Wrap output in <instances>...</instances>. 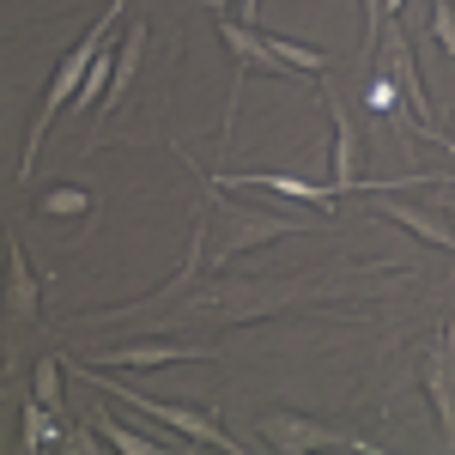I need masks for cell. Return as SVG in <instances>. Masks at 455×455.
I'll use <instances>...</instances> for the list:
<instances>
[{"label":"cell","instance_id":"e0dca14e","mask_svg":"<svg viewBox=\"0 0 455 455\" xmlns=\"http://www.w3.org/2000/svg\"><path fill=\"white\" fill-rule=\"evenodd\" d=\"M364 109H377V116H395V109H401V92H395V68H388L383 49H377V68H371V85H364Z\"/></svg>","mask_w":455,"mask_h":455},{"label":"cell","instance_id":"2e32d148","mask_svg":"<svg viewBox=\"0 0 455 455\" xmlns=\"http://www.w3.org/2000/svg\"><path fill=\"white\" fill-rule=\"evenodd\" d=\"M92 207H98V201H92L85 188H68V182H61L55 195H43V201H36L43 219H79V225H92Z\"/></svg>","mask_w":455,"mask_h":455},{"label":"cell","instance_id":"5b68a950","mask_svg":"<svg viewBox=\"0 0 455 455\" xmlns=\"http://www.w3.org/2000/svg\"><path fill=\"white\" fill-rule=\"evenodd\" d=\"M255 443H267V450L280 455H310V450H347V455H383L377 437H352L340 425H322V419H304V413H255Z\"/></svg>","mask_w":455,"mask_h":455},{"label":"cell","instance_id":"ba28073f","mask_svg":"<svg viewBox=\"0 0 455 455\" xmlns=\"http://www.w3.org/2000/svg\"><path fill=\"white\" fill-rule=\"evenodd\" d=\"M371 212L388 219V225H401V231H413L419 243L455 255V219L443 207H431V201H401L395 188H377V195H371Z\"/></svg>","mask_w":455,"mask_h":455},{"label":"cell","instance_id":"6da1fadb","mask_svg":"<svg viewBox=\"0 0 455 455\" xmlns=\"http://www.w3.org/2000/svg\"><path fill=\"white\" fill-rule=\"evenodd\" d=\"M395 267H322V274H280V280H225V274H201L188 291H176L171 304H122V310H98L85 322L104 328H158V334H182V328H243V322H267V315H291L322 298H347L358 285L388 280Z\"/></svg>","mask_w":455,"mask_h":455},{"label":"cell","instance_id":"8992f818","mask_svg":"<svg viewBox=\"0 0 455 455\" xmlns=\"http://www.w3.org/2000/svg\"><path fill=\"white\" fill-rule=\"evenodd\" d=\"M419 388H425V401H431V419H437L443 450H455V322H443L437 340L419 352Z\"/></svg>","mask_w":455,"mask_h":455},{"label":"cell","instance_id":"7a4b0ae2","mask_svg":"<svg viewBox=\"0 0 455 455\" xmlns=\"http://www.w3.org/2000/svg\"><path fill=\"white\" fill-rule=\"evenodd\" d=\"M176 158L188 164V176L207 188V212H212V243H207V274H225L237 255H249L255 243H280V237H298L304 231V219H291V212H261V207H243V201H231V195H219V182H212L182 146H176Z\"/></svg>","mask_w":455,"mask_h":455},{"label":"cell","instance_id":"8fae6325","mask_svg":"<svg viewBox=\"0 0 455 455\" xmlns=\"http://www.w3.org/2000/svg\"><path fill=\"white\" fill-rule=\"evenodd\" d=\"M92 425H98V437H104L109 450H122V455H164V450L188 455V450H201V443H188V437H182V443H164V437H140L134 425H122V419H116V413H109L104 401L92 407Z\"/></svg>","mask_w":455,"mask_h":455},{"label":"cell","instance_id":"9a60e30c","mask_svg":"<svg viewBox=\"0 0 455 455\" xmlns=\"http://www.w3.org/2000/svg\"><path fill=\"white\" fill-rule=\"evenodd\" d=\"M61 371H68V358H36V371H31V395L43 401V407H55L61 419H68V388H61Z\"/></svg>","mask_w":455,"mask_h":455},{"label":"cell","instance_id":"ffe728a7","mask_svg":"<svg viewBox=\"0 0 455 455\" xmlns=\"http://www.w3.org/2000/svg\"><path fill=\"white\" fill-rule=\"evenodd\" d=\"M388 6V19H401V12H407V0H383Z\"/></svg>","mask_w":455,"mask_h":455},{"label":"cell","instance_id":"3957f363","mask_svg":"<svg viewBox=\"0 0 455 455\" xmlns=\"http://www.w3.org/2000/svg\"><path fill=\"white\" fill-rule=\"evenodd\" d=\"M116 19H122V0H109L104 12H98V25L73 43L68 55H61V68H55V79H49V92H43V104H36L31 116V128H25V152H19V182L31 176L36 164V152H43V140H49V128L61 122L73 109V98H79V85H85V73H92V61L109 49V36H116Z\"/></svg>","mask_w":455,"mask_h":455},{"label":"cell","instance_id":"30bf717a","mask_svg":"<svg viewBox=\"0 0 455 455\" xmlns=\"http://www.w3.org/2000/svg\"><path fill=\"white\" fill-rule=\"evenodd\" d=\"M219 188H274V195H285V201H310L315 212H334V188H315V182H304V176L291 171H207Z\"/></svg>","mask_w":455,"mask_h":455},{"label":"cell","instance_id":"ac0fdd59","mask_svg":"<svg viewBox=\"0 0 455 455\" xmlns=\"http://www.w3.org/2000/svg\"><path fill=\"white\" fill-rule=\"evenodd\" d=\"M431 36H437V49L455 61V0H431Z\"/></svg>","mask_w":455,"mask_h":455},{"label":"cell","instance_id":"277c9868","mask_svg":"<svg viewBox=\"0 0 455 455\" xmlns=\"http://www.w3.org/2000/svg\"><path fill=\"white\" fill-rule=\"evenodd\" d=\"M68 377H79V383H92L98 395H116V401H128L134 413H146V419H158V425H171V431H182V437H195L201 450H231V455H243L249 443L243 437H225V425H219V413L212 407H195V401H152V395H140V388H122V383H109V377H98L85 358H68Z\"/></svg>","mask_w":455,"mask_h":455},{"label":"cell","instance_id":"7c38bea8","mask_svg":"<svg viewBox=\"0 0 455 455\" xmlns=\"http://www.w3.org/2000/svg\"><path fill=\"white\" fill-rule=\"evenodd\" d=\"M140 61H146V25L134 19L128 31H122V49H116V73H109V92L104 104H98V116H116V104L134 92V79H140Z\"/></svg>","mask_w":455,"mask_h":455},{"label":"cell","instance_id":"5bb4252c","mask_svg":"<svg viewBox=\"0 0 455 455\" xmlns=\"http://www.w3.org/2000/svg\"><path fill=\"white\" fill-rule=\"evenodd\" d=\"M61 437H68V419L31 395L25 413H19V450H43V443H61Z\"/></svg>","mask_w":455,"mask_h":455},{"label":"cell","instance_id":"d6986e66","mask_svg":"<svg viewBox=\"0 0 455 455\" xmlns=\"http://www.w3.org/2000/svg\"><path fill=\"white\" fill-rule=\"evenodd\" d=\"M92 431H98V425H92ZM92 431H73V425H68L61 450H73V455H92V450H98V437H92Z\"/></svg>","mask_w":455,"mask_h":455},{"label":"cell","instance_id":"4fadbf2b","mask_svg":"<svg viewBox=\"0 0 455 455\" xmlns=\"http://www.w3.org/2000/svg\"><path fill=\"white\" fill-rule=\"evenodd\" d=\"M6 261H12V291H6V310H12V322H36V315H43V291H36L31 255H25V243H19V231H12V243H6Z\"/></svg>","mask_w":455,"mask_h":455},{"label":"cell","instance_id":"52a82bcc","mask_svg":"<svg viewBox=\"0 0 455 455\" xmlns=\"http://www.w3.org/2000/svg\"><path fill=\"white\" fill-rule=\"evenodd\" d=\"M322 109L334 122V195H377V188H395V182H371L358 171L364 164V140H358V116L347 109V98L322 92Z\"/></svg>","mask_w":455,"mask_h":455},{"label":"cell","instance_id":"9c48e42d","mask_svg":"<svg viewBox=\"0 0 455 455\" xmlns=\"http://www.w3.org/2000/svg\"><path fill=\"white\" fill-rule=\"evenodd\" d=\"M195 358H212V347L201 340H164V334H152V340H109L98 352V364H116V371H158V364H195Z\"/></svg>","mask_w":455,"mask_h":455}]
</instances>
